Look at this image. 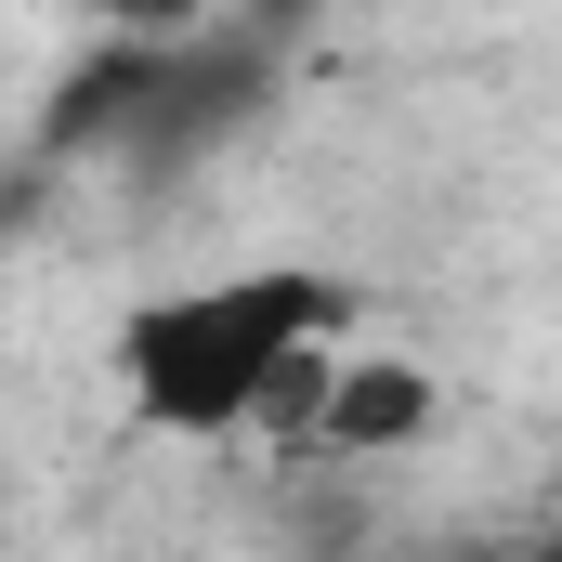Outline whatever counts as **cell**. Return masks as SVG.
<instances>
[{
    "label": "cell",
    "mask_w": 562,
    "mask_h": 562,
    "mask_svg": "<svg viewBox=\"0 0 562 562\" xmlns=\"http://www.w3.org/2000/svg\"><path fill=\"white\" fill-rule=\"evenodd\" d=\"M431 419H445V393H431L419 353H327V393H314L301 445H327V458H406V445H431Z\"/></svg>",
    "instance_id": "obj_2"
},
{
    "label": "cell",
    "mask_w": 562,
    "mask_h": 562,
    "mask_svg": "<svg viewBox=\"0 0 562 562\" xmlns=\"http://www.w3.org/2000/svg\"><path fill=\"white\" fill-rule=\"evenodd\" d=\"M340 327H353V288L314 276V262L196 276V288H157V301L119 314V393L170 445H223V431H262L276 380Z\"/></svg>",
    "instance_id": "obj_1"
},
{
    "label": "cell",
    "mask_w": 562,
    "mask_h": 562,
    "mask_svg": "<svg viewBox=\"0 0 562 562\" xmlns=\"http://www.w3.org/2000/svg\"><path fill=\"white\" fill-rule=\"evenodd\" d=\"M223 0H92V26H144V40H183V26H210Z\"/></svg>",
    "instance_id": "obj_4"
},
{
    "label": "cell",
    "mask_w": 562,
    "mask_h": 562,
    "mask_svg": "<svg viewBox=\"0 0 562 562\" xmlns=\"http://www.w3.org/2000/svg\"><path fill=\"white\" fill-rule=\"evenodd\" d=\"M157 79H170V40H144V26H105V40L66 66V92H53L40 144H53V157H92V144H119V157H132L144 105H157Z\"/></svg>",
    "instance_id": "obj_3"
}]
</instances>
